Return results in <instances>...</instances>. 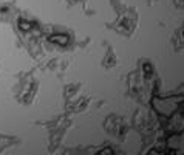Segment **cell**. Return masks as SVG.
I'll list each match as a JSON object with an SVG mask.
<instances>
[{"label": "cell", "instance_id": "3957f363", "mask_svg": "<svg viewBox=\"0 0 184 155\" xmlns=\"http://www.w3.org/2000/svg\"><path fill=\"white\" fill-rule=\"evenodd\" d=\"M144 68H146V71H147V73H149V75H150V71H152V68H150V65H146V67H144Z\"/></svg>", "mask_w": 184, "mask_h": 155}, {"label": "cell", "instance_id": "6da1fadb", "mask_svg": "<svg viewBox=\"0 0 184 155\" xmlns=\"http://www.w3.org/2000/svg\"><path fill=\"white\" fill-rule=\"evenodd\" d=\"M50 40L54 42V43H60V45H67L68 43V37L65 34H54V36L50 37Z\"/></svg>", "mask_w": 184, "mask_h": 155}, {"label": "cell", "instance_id": "7a4b0ae2", "mask_svg": "<svg viewBox=\"0 0 184 155\" xmlns=\"http://www.w3.org/2000/svg\"><path fill=\"white\" fill-rule=\"evenodd\" d=\"M19 26H20V30H23V31H29V30H31V23L26 22V20H20V22H19Z\"/></svg>", "mask_w": 184, "mask_h": 155}]
</instances>
